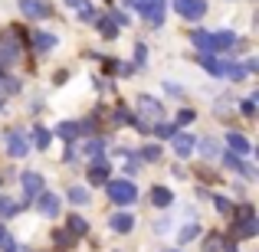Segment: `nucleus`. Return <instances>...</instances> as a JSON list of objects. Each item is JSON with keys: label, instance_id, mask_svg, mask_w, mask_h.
Wrapping results in <instances>:
<instances>
[{"label": "nucleus", "instance_id": "f257e3e1", "mask_svg": "<svg viewBox=\"0 0 259 252\" xmlns=\"http://www.w3.org/2000/svg\"><path fill=\"white\" fill-rule=\"evenodd\" d=\"M161 118V102H154L151 95H141L138 98V118L132 125H138L141 131H151V125Z\"/></svg>", "mask_w": 259, "mask_h": 252}, {"label": "nucleus", "instance_id": "f03ea898", "mask_svg": "<svg viewBox=\"0 0 259 252\" xmlns=\"http://www.w3.org/2000/svg\"><path fill=\"white\" fill-rule=\"evenodd\" d=\"M20 59V39L13 36V30H7L0 36V66H10Z\"/></svg>", "mask_w": 259, "mask_h": 252}, {"label": "nucleus", "instance_id": "7ed1b4c3", "mask_svg": "<svg viewBox=\"0 0 259 252\" xmlns=\"http://www.w3.org/2000/svg\"><path fill=\"white\" fill-rule=\"evenodd\" d=\"M108 183V196H112L115 203H132L135 196H138V190H135L132 180H105Z\"/></svg>", "mask_w": 259, "mask_h": 252}, {"label": "nucleus", "instance_id": "20e7f679", "mask_svg": "<svg viewBox=\"0 0 259 252\" xmlns=\"http://www.w3.org/2000/svg\"><path fill=\"white\" fill-rule=\"evenodd\" d=\"M174 10L184 20H200L207 13V0H174Z\"/></svg>", "mask_w": 259, "mask_h": 252}, {"label": "nucleus", "instance_id": "39448f33", "mask_svg": "<svg viewBox=\"0 0 259 252\" xmlns=\"http://www.w3.org/2000/svg\"><path fill=\"white\" fill-rule=\"evenodd\" d=\"M132 7H138L151 23H161L164 20V0H128Z\"/></svg>", "mask_w": 259, "mask_h": 252}, {"label": "nucleus", "instance_id": "423d86ee", "mask_svg": "<svg viewBox=\"0 0 259 252\" xmlns=\"http://www.w3.org/2000/svg\"><path fill=\"white\" fill-rule=\"evenodd\" d=\"M20 183H23V193H26V200H33V196H39V193H43V177H39L36 170H26V174H23V180H20Z\"/></svg>", "mask_w": 259, "mask_h": 252}, {"label": "nucleus", "instance_id": "0eeeda50", "mask_svg": "<svg viewBox=\"0 0 259 252\" xmlns=\"http://www.w3.org/2000/svg\"><path fill=\"white\" fill-rule=\"evenodd\" d=\"M7 151H10L13 158H23V154L30 151V141H26L20 131H7Z\"/></svg>", "mask_w": 259, "mask_h": 252}, {"label": "nucleus", "instance_id": "6e6552de", "mask_svg": "<svg viewBox=\"0 0 259 252\" xmlns=\"http://www.w3.org/2000/svg\"><path fill=\"white\" fill-rule=\"evenodd\" d=\"M23 13L30 20H43V17H50V7L43 0H23Z\"/></svg>", "mask_w": 259, "mask_h": 252}, {"label": "nucleus", "instance_id": "1a4fd4ad", "mask_svg": "<svg viewBox=\"0 0 259 252\" xmlns=\"http://www.w3.org/2000/svg\"><path fill=\"white\" fill-rule=\"evenodd\" d=\"M36 203H39V213H46V216H59V196H53V193H39V196H36Z\"/></svg>", "mask_w": 259, "mask_h": 252}, {"label": "nucleus", "instance_id": "9d476101", "mask_svg": "<svg viewBox=\"0 0 259 252\" xmlns=\"http://www.w3.org/2000/svg\"><path fill=\"white\" fill-rule=\"evenodd\" d=\"M132 226H135L132 213H115L112 216V229H115V233H132Z\"/></svg>", "mask_w": 259, "mask_h": 252}, {"label": "nucleus", "instance_id": "9b49d317", "mask_svg": "<svg viewBox=\"0 0 259 252\" xmlns=\"http://www.w3.org/2000/svg\"><path fill=\"white\" fill-rule=\"evenodd\" d=\"M171 138H174V141H171V144H174V151L181 154V158L194 151V138H190V134H184V131H181V134H171Z\"/></svg>", "mask_w": 259, "mask_h": 252}, {"label": "nucleus", "instance_id": "f8f14e48", "mask_svg": "<svg viewBox=\"0 0 259 252\" xmlns=\"http://www.w3.org/2000/svg\"><path fill=\"white\" fill-rule=\"evenodd\" d=\"M190 39H194V46L197 49H213V33H207V30H194L190 33Z\"/></svg>", "mask_w": 259, "mask_h": 252}, {"label": "nucleus", "instance_id": "ddd939ff", "mask_svg": "<svg viewBox=\"0 0 259 252\" xmlns=\"http://www.w3.org/2000/svg\"><path fill=\"white\" fill-rule=\"evenodd\" d=\"M240 226H236V236H256V216L246 213V216H236Z\"/></svg>", "mask_w": 259, "mask_h": 252}, {"label": "nucleus", "instance_id": "4468645a", "mask_svg": "<svg viewBox=\"0 0 259 252\" xmlns=\"http://www.w3.org/2000/svg\"><path fill=\"white\" fill-rule=\"evenodd\" d=\"M108 180V164L105 161H95L92 170H89V183H105Z\"/></svg>", "mask_w": 259, "mask_h": 252}, {"label": "nucleus", "instance_id": "2eb2a0df", "mask_svg": "<svg viewBox=\"0 0 259 252\" xmlns=\"http://www.w3.org/2000/svg\"><path fill=\"white\" fill-rule=\"evenodd\" d=\"M33 46H36V53H46L56 46V36L53 33H33Z\"/></svg>", "mask_w": 259, "mask_h": 252}, {"label": "nucleus", "instance_id": "dca6fc26", "mask_svg": "<svg viewBox=\"0 0 259 252\" xmlns=\"http://www.w3.org/2000/svg\"><path fill=\"white\" fill-rule=\"evenodd\" d=\"M171 200H174V196H171L167 187H154L151 190V203H154V207H171Z\"/></svg>", "mask_w": 259, "mask_h": 252}, {"label": "nucleus", "instance_id": "f3484780", "mask_svg": "<svg viewBox=\"0 0 259 252\" xmlns=\"http://www.w3.org/2000/svg\"><path fill=\"white\" fill-rule=\"evenodd\" d=\"M227 144H230V151H236V154H249V141L243 138V134H227Z\"/></svg>", "mask_w": 259, "mask_h": 252}, {"label": "nucleus", "instance_id": "a211bd4d", "mask_svg": "<svg viewBox=\"0 0 259 252\" xmlns=\"http://www.w3.org/2000/svg\"><path fill=\"white\" fill-rule=\"evenodd\" d=\"M99 33L105 39H115V36H118V23H115V20H108V17H99Z\"/></svg>", "mask_w": 259, "mask_h": 252}, {"label": "nucleus", "instance_id": "6ab92c4d", "mask_svg": "<svg viewBox=\"0 0 259 252\" xmlns=\"http://www.w3.org/2000/svg\"><path fill=\"white\" fill-rule=\"evenodd\" d=\"M200 66L207 72H213V76H223V63L217 56H210V53H203V56H200Z\"/></svg>", "mask_w": 259, "mask_h": 252}, {"label": "nucleus", "instance_id": "aec40b11", "mask_svg": "<svg viewBox=\"0 0 259 252\" xmlns=\"http://www.w3.org/2000/svg\"><path fill=\"white\" fill-rule=\"evenodd\" d=\"M66 4H69L82 20H92V17H95V13H92V4H89V0H66Z\"/></svg>", "mask_w": 259, "mask_h": 252}, {"label": "nucleus", "instance_id": "412c9836", "mask_svg": "<svg viewBox=\"0 0 259 252\" xmlns=\"http://www.w3.org/2000/svg\"><path fill=\"white\" fill-rule=\"evenodd\" d=\"M56 134L63 141H76V134H79V125H72V121H63V125L56 128Z\"/></svg>", "mask_w": 259, "mask_h": 252}, {"label": "nucleus", "instance_id": "4be33fe9", "mask_svg": "<svg viewBox=\"0 0 259 252\" xmlns=\"http://www.w3.org/2000/svg\"><path fill=\"white\" fill-rule=\"evenodd\" d=\"M69 233L72 236H85L89 233V223L82 220V216H69Z\"/></svg>", "mask_w": 259, "mask_h": 252}, {"label": "nucleus", "instance_id": "5701e85b", "mask_svg": "<svg viewBox=\"0 0 259 252\" xmlns=\"http://www.w3.org/2000/svg\"><path fill=\"white\" fill-rule=\"evenodd\" d=\"M223 161H227V167H233V170H240V174H246V177H253V170H249L246 164H243V161H240V158H236V154H233V151H230V154H227V158H223Z\"/></svg>", "mask_w": 259, "mask_h": 252}, {"label": "nucleus", "instance_id": "b1692460", "mask_svg": "<svg viewBox=\"0 0 259 252\" xmlns=\"http://www.w3.org/2000/svg\"><path fill=\"white\" fill-rule=\"evenodd\" d=\"M233 43V33H213V49H230Z\"/></svg>", "mask_w": 259, "mask_h": 252}, {"label": "nucleus", "instance_id": "393cba45", "mask_svg": "<svg viewBox=\"0 0 259 252\" xmlns=\"http://www.w3.org/2000/svg\"><path fill=\"white\" fill-rule=\"evenodd\" d=\"M33 138H36V147H50V131H46L43 125L33 128Z\"/></svg>", "mask_w": 259, "mask_h": 252}, {"label": "nucleus", "instance_id": "a878e982", "mask_svg": "<svg viewBox=\"0 0 259 252\" xmlns=\"http://www.w3.org/2000/svg\"><path fill=\"white\" fill-rule=\"evenodd\" d=\"M69 200L76 203V207H85V203H89V193H85L82 187H72V190H69Z\"/></svg>", "mask_w": 259, "mask_h": 252}, {"label": "nucleus", "instance_id": "bb28decb", "mask_svg": "<svg viewBox=\"0 0 259 252\" xmlns=\"http://www.w3.org/2000/svg\"><path fill=\"white\" fill-rule=\"evenodd\" d=\"M13 213H17V203L10 196H0V216H13Z\"/></svg>", "mask_w": 259, "mask_h": 252}, {"label": "nucleus", "instance_id": "cd10ccee", "mask_svg": "<svg viewBox=\"0 0 259 252\" xmlns=\"http://www.w3.org/2000/svg\"><path fill=\"white\" fill-rule=\"evenodd\" d=\"M197 147H200V154H203V158H217V144H213L210 138H203Z\"/></svg>", "mask_w": 259, "mask_h": 252}, {"label": "nucleus", "instance_id": "c85d7f7f", "mask_svg": "<svg viewBox=\"0 0 259 252\" xmlns=\"http://www.w3.org/2000/svg\"><path fill=\"white\" fill-rule=\"evenodd\" d=\"M53 239H56V246H59V249H69V246H72V233H63V229H59Z\"/></svg>", "mask_w": 259, "mask_h": 252}, {"label": "nucleus", "instance_id": "c756f323", "mask_svg": "<svg viewBox=\"0 0 259 252\" xmlns=\"http://www.w3.org/2000/svg\"><path fill=\"white\" fill-rule=\"evenodd\" d=\"M203 246H207V252H217V249H223V239H220V236H217V233H210Z\"/></svg>", "mask_w": 259, "mask_h": 252}, {"label": "nucleus", "instance_id": "7c9ffc66", "mask_svg": "<svg viewBox=\"0 0 259 252\" xmlns=\"http://www.w3.org/2000/svg\"><path fill=\"white\" fill-rule=\"evenodd\" d=\"M141 158H145V161H158L161 158V147L158 144H148L145 151H141Z\"/></svg>", "mask_w": 259, "mask_h": 252}, {"label": "nucleus", "instance_id": "2f4dec72", "mask_svg": "<svg viewBox=\"0 0 259 252\" xmlns=\"http://www.w3.org/2000/svg\"><path fill=\"white\" fill-rule=\"evenodd\" d=\"M190 121H194V112H190V108L177 112V125H190Z\"/></svg>", "mask_w": 259, "mask_h": 252}, {"label": "nucleus", "instance_id": "473e14b6", "mask_svg": "<svg viewBox=\"0 0 259 252\" xmlns=\"http://www.w3.org/2000/svg\"><path fill=\"white\" fill-rule=\"evenodd\" d=\"M200 233L197 226H184V233H181V242H187V239H194V236Z\"/></svg>", "mask_w": 259, "mask_h": 252}, {"label": "nucleus", "instance_id": "72a5a7b5", "mask_svg": "<svg viewBox=\"0 0 259 252\" xmlns=\"http://www.w3.org/2000/svg\"><path fill=\"white\" fill-rule=\"evenodd\" d=\"M217 210H220V213H230L233 207H230V200H223V196H217Z\"/></svg>", "mask_w": 259, "mask_h": 252}, {"label": "nucleus", "instance_id": "f704fd0d", "mask_svg": "<svg viewBox=\"0 0 259 252\" xmlns=\"http://www.w3.org/2000/svg\"><path fill=\"white\" fill-rule=\"evenodd\" d=\"M243 115H256V102H253V98L243 102Z\"/></svg>", "mask_w": 259, "mask_h": 252}, {"label": "nucleus", "instance_id": "c9c22d12", "mask_svg": "<svg viewBox=\"0 0 259 252\" xmlns=\"http://www.w3.org/2000/svg\"><path fill=\"white\" fill-rule=\"evenodd\" d=\"M171 134H174L171 125H158V138H171Z\"/></svg>", "mask_w": 259, "mask_h": 252}, {"label": "nucleus", "instance_id": "e433bc0d", "mask_svg": "<svg viewBox=\"0 0 259 252\" xmlns=\"http://www.w3.org/2000/svg\"><path fill=\"white\" fill-rule=\"evenodd\" d=\"M85 151H89V154H99V151H102V141H89Z\"/></svg>", "mask_w": 259, "mask_h": 252}, {"label": "nucleus", "instance_id": "4c0bfd02", "mask_svg": "<svg viewBox=\"0 0 259 252\" xmlns=\"http://www.w3.org/2000/svg\"><path fill=\"white\" fill-rule=\"evenodd\" d=\"M115 23H118V26H121V23H128V13H121V10H115Z\"/></svg>", "mask_w": 259, "mask_h": 252}, {"label": "nucleus", "instance_id": "58836bf2", "mask_svg": "<svg viewBox=\"0 0 259 252\" xmlns=\"http://www.w3.org/2000/svg\"><path fill=\"white\" fill-rule=\"evenodd\" d=\"M4 242H7V229L0 226V246H4Z\"/></svg>", "mask_w": 259, "mask_h": 252}, {"label": "nucleus", "instance_id": "ea45409f", "mask_svg": "<svg viewBox=\"0 0 259 252\" xmlns=\"http://www.w3.org/2000/svg\"><path fill=\"white\" fill-rule=\"evenodd\" d=\"M0 79H4V72H0Z\"/></svg>", "mask_w": 259, "mask_h": 252}]
</instances>
